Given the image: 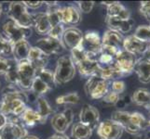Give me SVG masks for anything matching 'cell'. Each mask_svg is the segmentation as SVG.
<instances>
[{
    "mask_svg": "<svg viewBox=\"0 0 150 139\" xmlns=\"http://www.w3.org/2000/svg\"><path fill=\"white\" fill-rule=\"evenodd\" d=\"M7 14L9 20L21 26L26 28H32L34 26L33 14L28 11V8L23 2H10Z\"/></svg>",
    "mask_w": 150,
    "mask_h": 139,
    "instance_id": "cell-2",
    "label": "cell"
},
{
    "mask_svg": "<svg viewBox=\"0 0 150 139\" xmlns=\"http://www.w3.org/2000/svg\"><path fill=\"white\" fill-rule=\"evenodd\" d=\"M50 90L51 89L48 86V85H46L42 80L35 75L30 91L32 92L35 96L38 97V96H42L43 95L47 94V93L50 92Z\"/></svg>",
    "mask_w": 150,
    "mask_h": 139,
    "instance_id": "cell-31",
    "label": "cell"
},
{
    "mask_svg": "<svg viewBox=\"0 0 150 139\" xmlns=\"http://www.w3.org/2000/svg\"><path fill=\"white\" fill-rule=\"evenodd\" d=\"M48 139H70L67 136H65L64 133H56L54 135H52L51 136H50Z\"/></svg>",
    "mask_w": 150,
    "mask_h": 139,
    "instance_id": "cell-45",
    "label": "cell"
},
{
    "mask_svg": "<svg viewBox=\"0 0 150 139\" xmlns=\"http://www.w3.org/2000/svg\"><path fill=\"white\" fill-rule=\"evenodd\" d=\"M123 40L124 37L121 34L108 29L103 35L101 52L116 57L123 49Z\"/></svg>",
    "mask_w": 150,
    "mask_h": 139,
    "instance_id": "cell-6",
    "label": "cell"
},
{
    "mask_svg": "<svg viewBox=\"0 0 150 139\" xmlns=\"http://www.w3.org/2000/svg\"><path fill=\"white\" fill-rule=\"evenodd\" d=\"M76 67L71 56H62L57 60L54 71V78L57 85H64L70 82L75 77Z\"/></svg>",
    "mask_w": 150,
    "mask_h": 139,
    "instance_id": "cell-3",
    "label": "cell"
},
{
    "mask_svg": "<svg viewBox=\"0 0 150 139\" xmlns=\"http://www.w3.org/2000/svg\"><path fill=\"white\" fill-rule=\"evenodd\" d=\"M135 139H141V138H135Z\"/></svg>",
    "mask_w": 150,
    "mask_h": 139,
    "instance_id": "cell-52",
    "label": "cell"
},
{
    "mask_svg": "<svg viewBox=\"0 0 150 139\" xmlns=\"http://www.w3.org/2000/svg\"><path fill=\"white\" fill-rule=\"evenodd\" d=\"M60 17L62 23L70 27H76L81 22V12L74 5L60 8Z\"/></svg>",
    "mask_w": 150,
    "mask_h": 139,
    "instance_id": "cell-16",
    "label": "cell"
},
{
    "mask_svg": "<svg viewBox=\"0 0 150 139\" xmlns=\"http://www.w3.org/2000/svg\"><path fill=\"white\" fill-rule=\"evenodd\" d=\"M82 38H83V34L79 28L68 27L64 30L63 34L62 42H63L64 47L72 50L80 44Z\"/></svg>",
    "mask_w": 150,
    "mask_h": 139,
    "instance_id": "cell-19",
    "label": "cell"
},
{
    "mask_svg": "<svg viewBox=\"0 0 150 139\" xmlns=\"http://www.w3.org/2000/svg\"><path fill=\"white\" fill-rule=\"evenodd\" d=\"M27 95L14 85H9L3 90L2 99L0 100V112L7 119L19 117L27 108Z\"/></svg>",
    "mask_w": 150,
    "mask_h": 139,
    "instance_id": "cell-1",
    "label": "cell"
},
{
    "mask_svg": "<svg viewBox=\"0 0 150 139\" xmlns=\"http://www.w3.org/2000/svg\"><path fill=\"white\" fill-rule=\"evenodd\" d=\"M105 23L109 30L116 31V32L122 34L131 32L134 25V20L132 18L128 20H124V19L115 18V17H106Z\"/></svg>",
    "mask_w": 150,
    "mask_h": 139,
    "instance_id": "cell-20",
    "label": "cell"
},
{
    "mask_svg": "<svg viewBox=\"0 0 150 139\" xmlns=\"http://www.w3.org/2000/svg\"><path fill=\"white\" fill-rule=\"evenodd\" d=\"M2 32L4 36L13 45L20 42V41L27 40L32 34L31 28L21 26L11 20H8L3 24Z\"/></svg>",
    "mask_w": 150,
    "mask_h": 139,
    "instance_id": "cell-5",
    "label": "cell"
},
{
    "mask_svg": "<svg viewBox=\"0 0 150 139\" xmlns=\"http://www.w3.org/2000/svg\"><path fill=\"white\" fill-rule=\"evenodd\" d=\"M120 100V95L117 94V93L109 90L107 94L103 97L102 101L103 104L105 105H116Z\"/></svg>",
    "mask_w": 150,
    "mask_h": 139,
    "instance_id": "cell-38",
    "label": "cell"
},
{
    "mask_svg": "<svg viewBox=\"0 0 150 139\" xmlns=\"http://www.w3.org/2000/svg\"><path fill=\"white\" fill-rule=\"evenodd\" d=\"M8 122V119H7V117L5 116L4 114H2L1 112H0V128L3 127L6 123Z\"/></svg>",
    "mask_w": 150,
    "mask_h": 139,
    "instance_id": "cell-46",
    "label": "cell"
},
{
    "mask_svg": "<svg viewBox=\"0 0 150 139\" xmlns=\"http://www.w3.org/2000/svg\"><path fill=\"white\" fill-rule=\"evenodd\" d=\"M134 71L137 74L138 80L142 84L150 83V59L140 58L137 59V62L134 67Z\"/></svg>",
    "mask_w": 150,
    "mask_h": 139,
    "instance_id": "cell-24",
    "label": "cell"
},
{
    "mask_svg": "<svg viewBox=\"0 0 150 139\" xmlns=\"http://www.w3.org/2000/svg\"><path fill=\"white\" fill-rule=\"evenodd\" d=\"M111 120L118 123L124 131L131 133V135H138L141 131L132 124L131 121V112L116 110L112 113Z\"/></svg>",
    "mask_w": 150,
    "mask_h": 139,
    "instance_id": "cell-17",
    "label": "cell"
},
{
    "mask_svg": "<svg viewBox=\"0 0 150 139\" xmlns=\"http://www.w3.org/2000/svg\"><path fill=\"white\" fill-rule=\"evenodd\" d=\"M2 11H3V8H2V4L0 3V17H1L2 15Z\"/></svg>",
    "mask_w": 150,
    "mask_h": 139,
    "instance_id": "cell-49",
    "label": "cell"
},
{
    "mask_svg": "<svg viewBox=\"0 0 150 139\" xmlns=\"http://www.w3.org/2000/svg\"><path fill=\"white\" fill-rule=\"evenodd\" d=\"M84 89L88 97L91 99H102L109 91V82L98 76H91L87 80Z\"/></svg>",
    "mask_w": 150,
    "mask_h": 139,
    "instance_id": "cell-7",
    "label": "cell"
},
{
    "mask_svg": "<svg viewBox=\"0 0 150 139\" xmlns=\"http://www.w3.org/2000/svg\"><path fill=\"white\" fill-rule=\"evenodd\" d=\"M64 30L65 29L64 27L63 23L58 24V25H56V26L51 28V30L50 31V33L47 36H50V37L55 38V39L62 40V36H63V34L64 32Z\"/></svg>",
    "mask_w": 150,
    "mask_h": 139,
    "instance_id": "cell-40",
    "label": "cell"
},
{
    "mask_svg": "<svg viewBox=\"0 0 150 139\" xmlns=\"http://www.w3.org/2000/svg\"><path fill=\"white\" fill-rule=\"evenodd\" d=\"M23 139H39L38 137L35 136H32V135H27L25 137H23Z\"/></svg>",
    "mask_w": 150,
    "mask_h": 139,
    "instance_id": "cell-48",
    "label": "cell"
},
{
    "mask_svg": "<svg viewBox=\"0 0 150 139\" xmlns=\"http://www.w3.org/2000/svg\"><path fill=\"white\" fill-rule=\"evenodd\" d=\"M28 135L22 122H8L0 128V139H23Z\"/></svg>",
    "mask_w": 150,
    "mask_h": 139,
    "instance_id": "cell-13",
    "label": "cell"
},
{
    "mask_svg": "<svg viewBox=\"0 0 150 139\" xmlns=\"http://www.w3.org/2000/svg\"><path fill=\"white\" fill-rule=\"evenodd\" d=\"M106 6V17H115L124 20L131 19V12L120 2H102Z\"/></svg>",
    "mask_w": 150,
    "mask_h": 139,
    "instance_id": "cell-21",
    "label": "cell"
},
{
    "mask_svg": "<svg viewBox=\"0 0 150 139\" xmlns=\"http://www.w3.org/2000/svg\"><path fill=\"white\" fill-rule=\"evenodd\" d=\"M35 46L43 51L49 57L52 55H59L64 50V45L62 40L55 39L50 36H46L38 40Z\"/></svg>",
    "mask_w": 150,
    "mask_h": 139,
    "instance_id": "cell-14",
    "label": "cell"
},
{
    "mask_svg": "<svg viewBox=\"0 0 150 139\" xmlns=\"http://www.w3.org/2000/svg\"><path fill=\"white\" fill-rule=\"evenodd\" d=\"M79 121L81 123L89 126L94 130L100 122V113L94 106L90 104H84L81 108L79 113Z\"/></svg>",
    "mask_w": 150,
    "mask_h": 139,
    "instance_id": "cell-15",
    "label": "cell"
},
{
    "mask_svg": "<svg viewBox=\"0 0 150 139\" xmlns=\"http://www.w3.org/2000/svg\"><path fill=\"white\" fill-rule=\"evenodd\" d=\"M77 4V8L80 12L82 13H89L91 12L92 8L94 7V2L93 1H79Z\"/></svg>",
    "mask_w": 150,
    "mask_h": 139,
    "instance_id": "cell-41",
    "label": "cell"
},
{
    "mask_svg": "<svg viewBox=\"0 0 150 139\" xmlns=\"http://www.w3.org/2000/svg\"><path fill=\"white\" fill-rule=\"evenodd\" d=\"M23 3L27 8H32V9L39 8L44 4V2L42 1H23Z\"/></svg>",
    "mask_w": 150,
    "mask_h": 139,
    "instance_id": "cell-44",
    "label": "cell"
},
{
    "mask_svg": "<svg viewBox=\"0 0 150 139\" xmlns=\"http://www.w3.org/2000/svg\"><path fill=\"white\" fill-rule=\"evenodd\" d=\"M94 76H98L100 78L105 80L107 82L110 81H115V80H120V78H121L122 75L120 73V71L117 70V68L115 65V62H114L112 65L109 66H99V70H98L96 75Z\"/></svg>",
    "mask_w": 150,
    "mask_h": 139,
    "instance_id": "cell-25",
    "label": "cell"
},
{
    "mask_svg": "<svg viewBox=\"0 0 150 139\" xmlns=\"http://www.w3.org/2000/svg\"><path fill=\"white\" fill-rule=\"evenodd\" d=\"M132 100L137 106L146 108L150 103V91L146 88H138L132 94Z\"/></svg>",
    "mask_w": 150,
    "mask_h": 139,
    "instance_id": "cell-29",
    "label": "cell"
},
{
    "mask_svg": "<svg viewBox=\"0 0 150 139\" xmlns=\"http://www.w3.org/2000/svg\"><path fill=\"white\" fill-rule=\"evenodd\" d=\"M137 59V57L123 49L117 53L115 57V65L120 71L122 77L128 76L133 73Z\"/></svg>",
    "mask_w": 150,
    "mask_h": 139,
    "instance_id": "cell-8",
    "label": "cell"
},
{
    "mask_svg": "<svg viewBox=\"0 0 150 139\" xmlns=\"http://www.w3.org/2000/svg\"><path fill=\"white\" fill-rule=\"evenodd\" d=\"M37 75L38 78L42 80L46 85H48V86L52 90L55 88L56 86V82L54 78V73L49 69H42V70H38L37 71Z\"/></svg>",
    "mask_w": 150,
    "mask_h": 139,
    "instance_id": "cell-32",
    "label": "cell"
},
{
    "mask_svg": "<svg viewBox=\"0 0 150 139\" xmlns=\"http://www.w3.org/2000/svg\"><path fill=\"white\" fill-rule=\"evenodd\" d=\"M13 44L0 34V58L8 59V57L12 56Z\"/></svg>",
    "mask_w": 150,
    "mask_h": 139,
    "instance_id": "cell-34",
    "label": "cell"
},
{
    "mask_svg": "<svg viewBox=\"0 0 150 139\" xmlns=\"http://www.w3.org/2000/svg\"><path fill=\"white\" fill-rule=\"evenodd\" d=\"M18 70V83L17 87L23 91H30L32 87L33 81L37 74V69L30 63L28 59L20 61L17 64Z\"/></svg>",
    "mask_w": 150,
    "mask_h": 139,
    "instance_id": "cell-4",
    "label": "cell"
},
{
    "mask_svg": "<svg viewBox=\"0 0 150 139\" xmlns=\"http://www.w3.org/2000/svg\"><path fill=\"white\" fill-rule=\"evenodd\" d=\"M35 105H37V111L38 112V114L41 116V118L44 120V122H46L48 117L50 115H51L53 113V110L52 108L50 107V105L49 104V102L46 100L43 96H38L37 100H35Z\"/></svg>",
    "mask_w": 150,
    "mask_h": 139,
    "instance_id": "cell-30",
    "label": "cell"
},
{
    "mask_svg": "<svg viewBox=\"0 0 150 139\" xmlns=\"http://www.w3.org/2000/svg\"><path fill=\"white\" fill-rule=\"evenodd\" d=\"M79 95L76 92H72L58 96L56 98V103L58 105H75L79 102Z\"/></svg>",
    "mask_w": 150,
    "mask_h": 139,
    "instance_id": "cell-33",
    "label": "cell"
},
{
    "mask_svg": "<svg viewBox=\"0 0 150 139\" xmlns=\"http://www.w3.org/2000/svg\"><path fill=\"white\" fill-rule=\"evenodd\" d=\"M34 26L35 32L40 35H48L51 30V24L46 12H39L33 14Z\"/></svg>",
    "mask_w": 150,
    "mask_h": 139,
    "instance_id": "cell-23",
    "label": "cell"
},
{
    "mask_svg": "<svg viewBox=\"0 0 150 139\" xmlns=\"http://www.w3.org/2000/svg\"><path fill=\"white\" fill-rule=\"evenodd\" d=\"M147 139H150V138H147Z\"/></svg>",
    "mask_w": 150,
    "mask_h": 139,
    "instance_id": "cell-53",
    "label": "cell"
},
{
    "mask_svg": "<svg viewBox=\"0 0 150 139\" xmlns=\"http://www.w3.org/2000/svg\"><path fill=\"white\" fill-rule=\"evenodd\" d=\"M31 45L27 40H23L20 42L13 45L12 56L13 59H15L17 62L23 60H26L28 59V55L31 49Z\"/></svg>",
    "mask_w": 150,
    "mask_h": 139,
    "instance_id": "cell-27",
    "label": "cell"
},
{
    "mask_svg": "<svg viewBox=\"0 0 150 139\" xmlns=\"http://www.w3.org/2000/svg\"><path fill=\"white\" fill-rule=\"evenodd\" d=\"M76 70L79 71L81 76L90 78L91 76L96 75L99 70V63H98V56L88 53V55L82 59L74 63Z\"/></svg>",
    "mask_w": 150,
    "mask_h": 139,
    "instance_id": "cell-10",
    "label": "cell"
},
{
    "mask_svg": "<svg viewBox=\"0 0 150 139\" xmlns=\"http://www.w3.org/2000/svg\"><path fill=\"white\" fill-rule=\"evenodd\" d=\"M134 36L144 43H150V28L148 25H140L134 32Z\"/></svg>",
    "mask_w": 150,
    "mask_h": 139,
    "instance_id": "cell-36",
    "label": "cell"
},
{
    "mask_svg": "<svg viewBox=\"0 0 150 139\" xmlns=\"http://www.w3.org/2000/svg\"><path fill=\"white\" fill-rule=\"evenodd\" d=\"M18 64V62H17ZM17 64L13 66L11 69H10L8 73L5 74V78H6V81L8 83H9L10 85H17L18 83V70H17Z\"/></svg>",
    "mask_w": 150,
    "mask_h": 139,
    "instance_id": "cell-39",
    "label": "cell"
},
{
    "mask_svg": "<svg viewBox=\"0 0 150 139\" xmlns=\"http://www.w3.org/2000/svg\"><path fill=\"white\" fill-rule=\"evenodd\" d=\"M126 89V85H125V83H124L123 81L121 80H115L112 82L111 84V91L117 93V94L120 95L122 93L125 91Z\"/></svg>",
    "mask_w": 150,
    "mask_h": 139,
    "instance_id": "cell-42",
    "label": "cell"
},
{
    "mask_svg": "<svg viewBox=\"0 0 150 139\" xmlns=\"http://www.w3.org/2000/svg\"><path fill=\"white\" fill-rule=\"evenodd\" d=\"M123 131L122 127L111 119L100 122L97 126V135L101 139H120Z\"/></svg>",
    "mask_w": 150,
    "mask_h": 139,
    "instance_id": "cell-9",
    "label": "cell"
},
{
    "mask_svg": "<svg viewBox=\"0 0 150 139\" xmlns=\"http://www.w3.org/2000/svg\"><path fill=\"white\" fill-rule=\"evenodd\" d=\"M148 26H149V28H150V23H149V25H148Z\"/></svg>",
    "mask_w": 150,
    "mask_h": 139,
    "instance_id": "cell-51",
    "label": "cell"
},
{
    "mask_svg": "<svg viewBox=\"0 0 150 139\" xmlns=\"http://www.w3.org/2000/svg\"><path fill=\"white\" fill-rule=\"evenodd\" d=\"M17 64V61L13 59L0 58V75H5L8 71Z\"/></svg>",
    "mask_w": 150,
    "mask_h": 139,
    "instance_id": "cell-37",
    "label": "cell"
},
{
    "mask_svg": "<svg viewBox=\"0 0 150 139\" xmlns=\"http://www.w3.org/2000/svg\"><path fill=\"white\" fill-rule=\"evenodd\" d=\"M140 12L150 22V1H143L140 3Z\"/></svg>",
    "mask_w": 150,
    "mask_h": 139,
    "instance_id": "cell-43",
    "label": "cell"
},
{
    "mask_svg": "<svg viewBox=\"0 0 150 139\" xmlns=\"http://www.w3.org/2000/svg\"><path fill=\"white\" fill-rule=\"evenodd\" d=\"M37 71L45 69L49 62V56L46 55L43 51H41L37 46H32L27 59Z\"/></svg>",
    "mask_w": 150,
    "mask_h": 139,
    "instance_id": "cell-22",
    "label": "cell"
},
{
    "mask_svg": "<svg viewBox=\"0 0 150 139\" xmlns=\"http://www.w3.org/2000/svg\"><path fill=\"white\" fill-rule=\"evenodd\" d=\"M20 120L23 124L25 126H34L39 124V123H44V120L38 114V112L32 109V108L27 107L25 110L23 112V114L20 116Z\"/></svg>",
    "mask_w": 150,
    "mask_h": 139,
    "instance_id": "cell-26",
    "label": "cell"
},
{
    "mask_svg": "<svg viewBox=\"0 0 150 139\" xmlns=\"http://www.w3.org/2000/svg\"><path fill=\"white\" fill-rule=\"evenodd\" d=\"M87 53L98 56L102 51V38L94 31H88L83 34L79 44Z\"/></svg>",
    "mask_w": 150,
    "mask_h": 139,
    "instance_id": "cell-11",
    "label": "cell"
},
{
    "mask_svg": "<svg viewBox=\"0 0 150 139\" xmlns=\"http://www.w3.org/2000/svg\"><path fill=\"white\" fill-rule=\"evenodd\" d=\"M131 121L132 124L141 132L148 127V121L139 112H131Z\"/></svg>",
    "mask_w": 150,
    "mask_h": 139,
    "instance_id": "cell-35",
    "label": "cell"
},
{
    "mask_svg": "<svg viewBox=\"0 0 150 139\" xmlns=\"http://www.w3.org/2000/svg\"><path fill=\"white\" fill-rule=\"evenodd\" d=\"M142 58H144V59H150V43L148 44L147 48H146V52H144V54L143 55Z\"/></svg>",
    "mask_w": 150,
    "mask_h": 139,
    "instance_id": "cell-47",
    "label": "cell"
},
{
    "mask_svg": "<svg viewBox=\"0 0 150 139\" xmlns=\"http://www.w3.org/2000/svg\"><path fill=\"white\" fill-rule=\"evenodd\" d=\"M92 129L83 123L76 122L72 125L70 139H90L92 136Z\"/></svg>",
    "mask_w": 150,
    "mask_h": 139,
    "instance_id": "cell-28",
    "label": "cell"
},
{
    "mask_svg": "<svg viewBox=\"0 0 150 139\" xmlns=\"http://www.w3.org/2000/svg\"><path fill=\"white\" fill-rule=\"evenodd\" d=\"M146 110H148V112L150 113V103H149V105H148V106H147V107L146 108Z\"/></svg>",
    "mask_w": 150,
    "mask_h": 139,
    "instance_id": "cell-50",
    "label": "cell"
},
{
    "mask_svg": "<svg viewBox=\"0 0 150 139\" xmlns=\"http://www.w3.org/2000/svg\"><path fill=\"white\" fill-rule=\"evenodd\" d=\"M74 120V113L71 109H65L56 113L51 119V126L58 133H64Z\"/></svg>",
    "mask_w": 150,
    "mask_h": 139,
    "instance_id": "cell-12",
    "label": "cell"
},
{
    "mask_svg": "<svg viewBox=\"0 0 150 139\" xmlns=\"http://www.w3.org/2000/svg\"><path fill=\"white\" fill-rule=\"evenodd\" d=\"M149 43H144L137 39L133 34L124 37L123 40V50L134 55L135 57H143L146 52Z\"/></svg>",
    "mask_w": 150,
    "mask_h": 139,
    "instance_id": "cell-18",
    "label": "cell"
}]
</instances>
